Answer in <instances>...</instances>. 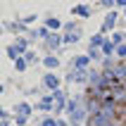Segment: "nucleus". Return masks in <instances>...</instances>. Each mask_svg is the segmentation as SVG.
I'll list each match as a JSON object with an SVG mask.
<instances>
[{
	"label": "nucleus",
	"instance_id": "obj_1",
	"mask_svg": "<svg viewBox=\"0 0 126 126\" xmlns=\"http://www.w3.org/2000/svg\"><path fill=\"white\" fill-rule=\"evenodd\" d=\"M91 126H126V67L119 79H110L100 91V112Z\"/></svg>",
	"mask_w": 126,
	"mask_h": 126
}]
</instances>
